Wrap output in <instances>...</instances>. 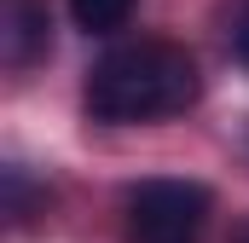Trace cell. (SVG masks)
Returning a JSON list of instances; mask_svg holds the SVG:
<instances>
[{
  "label": "cell",
  "instance_id": "3957f363",
  "mask_svg": "<svg viewBox=\"0 0 249 243\" xmlns=\"http://www.w3.org/2000/svg\"><path fill=\"white\" fill-rule=\"evenodd\" d=\"M41 47H47V6L41 0H6L0 6V52H6V64L23 69Z\"/></svg>",
  "mask_w": 249,
  "mask_h": 243
},
{
  "label": "cell",
  "instance_id": "5b68a950",
  "mask_svg": "<svg viewBox=\"0 0 249 243\" xmlns=\"http://www.w3.org/2000/svg\"><path fill=\"white\" fill-rule=\"evenodd\" d=\"M232 52H238V64L249 69V6L238 12V29H232Z\"/></svg>",
  "mask_w": 249,
  "mask_h": 243
},
{
  "label": "cell",
  "instance_id": "277c9868",
  "mask_svg": "<svg viewBox=\"0 0 249 243\" xmlns=\"http://www.w3.org/2000/svg\"><path fill=\"white\" fill-rule=\"evenodd\" d=\"M127 12H133V0H70V17H75L87 35H110V29H122Z\"/></svg>",
  "mask_w": 249,
  "mask_h": 243
},
{
  "label": "cell",
  "instance_id": "8992f818",
  "mask_svg": "<svg viewBox=\"0 0 249 243\" xmlns=\"http://www.w3.org/2000/svg\"><path fill=\"white\" fill-rule=\"evenodd\" d=\"M244 243H249V238H244Z\"/></svg>",
  "mask_w": 249,
  "mask_h": 243
},
{
  "label": "cell",
  "instance_id": "7a4b0ae2",
  "mask_svg": "<svg viewBox=\"0 0 249 243\" xmlns=\"http://www.w3.org/2000/svg\"><path fill=\"white\" fill-rule=\"evenodd\" d=\"M127 243H203L209 191L197 180H139L122 197Z\"/></svg>",
  "mask_w": 249,
  "mask_h": 243
},
{
  "label": "cell",
  "instance_id": "6da1fadb",
  "mask_svg": "<svg viewBox=\"0 0 249 243\" xmlns=\"http://www.w3.org/2000/svg\"><path fill=\"white\" fill-rule=\"evenodd\" d=\"M197 104V64L174 41H127L110 47L87 75V116L133 127V122H162Z\"/></svg>",
  "mask_w": 249,
  "mask_h": 243
}]
</instances>
